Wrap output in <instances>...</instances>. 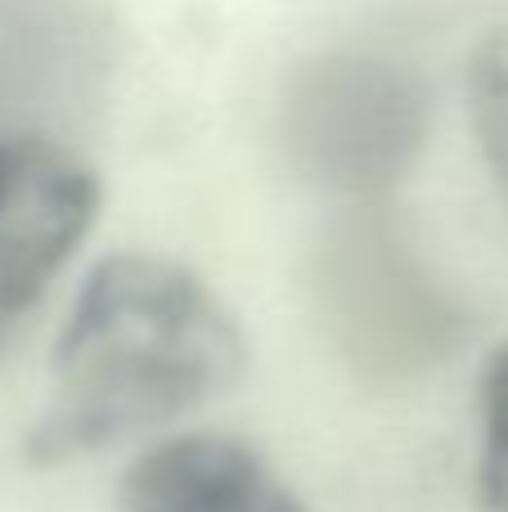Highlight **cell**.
Listing matches in <instances>:
<instances>
[{"label":"cell","instance_id":"4","mask_svg":"<svg viewBox=\"0 0 508 512\" xmlns=\"http://www.w3.org/2000/svg\"><path fill=\"white\" fill-rule=\"evenodd\" d=\"M117 512H306V504L252 445L198 432L144 450L122 472Z\"/></svg>","mask_w":508,"mask_h":512},{"label":"cell","instance_id":"2","mask_svg":"<svg viewBox=\"0 0 508 512\" xmlns=\"http://www.w3.org/2000/svg\"><path fill=\"white\" fill-rule=\"evenodd\" d=\"M288 158L342 198H383L419 162L428 90L410 68L369 54H324L293 77L284 99Z\"/></svg>","mask_w":508,"mask_h":512},{"label":"cell","instance_id":"6","mask_svg":"<svg viewBox=\"0 0 508 512\" xmlns=\"http://www.w3.org/2000/svg\"><path fill=\"white\" fill-rule=\"evenodd\" d=\"M477 499L486 512H508V346L482 373V450H477Z\"/></svg>","mask_w":508,"mask_h":512},{"label":"cell","instance_id":"1","mask_svg":"<svg viewBox=\"0 0 508 512\" xmlns=\"http://www.w3.org/2000/svg\"><path fill=\"white\" fill-rule=\"evenodd\" d=\"M243 369L248 337L194 270L117 252L86 274L63 319L27 459L59 468L144 436L225 396Z\"/></svg>","mask_w":508,"mask_h":512},{"label":"cell","instance_id":"5","mask_svg":"<svg viewBox=\"0 0 508 512\" xmlns=\"http://www.w3.org/2000/svg\"><path fill=\"white\" fill-rule=\"evenodd\" d=\"M468 108L495 189L508 203V27L491 32L468 63Z\"/></svg>","mask_w":508,"mask_h":512},{"label":"cell","instance_id":"3","mask_svg":"<svg viewBox=\"0 0 508 512\" xmlns=\"http://www.w3.org/2000/svg\"><path fill=\"white\" fill-rule=\"evenodd\" d=\"M99 216V176L45 135H0V351Z\"/></svg>","mask_w":508,"mask_h":512}]
</instances>
